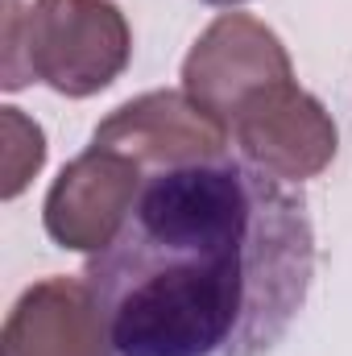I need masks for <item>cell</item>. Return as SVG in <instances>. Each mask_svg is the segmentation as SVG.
I'll use <instances>...</instances> for the list:
<instances>
[{
    "instance_id": "obj_6",
    "label": "cell",
    "mask_w": 352,
    "mask_h": 356,
    "mask_svg": "<svg viewBox=\"0 0 352 356\" xmlns=\"http://www.w3.org/2000/svg\"><path fill=\"white\" fill-rule=\"evenodd\" d=\"M232 137L253 166L269 170L282 182L319 178L336 162V149H340L332 112L294 79L257 95L232 120Z\"/></svg>"
},
{
    "instance_id": "obj_8",
    "label": "cell",
    "mask_w": 352,
    "mask_h": 356,
    "mask_svg": "<svg viewBox=\"0 0 352 356\" xmlns=\"http://www.w3.org/2000/svg\"><path fill=\"white\" fill-rule=\"evenodd\" d=\"M0 141H4V154H0V195L4 199H17L33 175L46 166V133L21 112V108H0Z\"/></svg>"
},
{
    "instance_id": "obj_4",
    "label": "cell",
    "mask_w": 352,
    "mask_h": 356,
    "mask_svg": "<svg viewBox=\"0 0 352 356\" xmlns=\"http://www.w3.org/2000/svg\"><path fill=\"white\" fill-rule=\"evenodd\" d=\"M232 129L216 120L207 108H199L186 91H145L120 108H112L95 133L91 145L116 149L133 158L141 170H178L216 162L228 154Z\"/></svg>"
},
{
    "instance_id": "obj_2",
    "label": "cell",
    "mask_w": 352,
    "mask_h": 356,
    "mask_svg": "<svg viewBox=\"0 0 352 356\" xmlns=\"http://www.w3.org/2000/svg\"><path fill=\"white\" fill-rule=\"evenodd\" d=\"M133 58V33L112 0H0V88L46 83L67 99L112 88Z\"/></svg>"
},
{
    "instance_id": "obj_9",
    "label": "cell",
    "mask_w": 352,
    "mask_h": 356,
    "mask_svg": "<svg viewBox=\"0 0 352 356\" xmlns=\"http://www.w3.org/2000/svg\"><path fill=\"white\" fill-rule=\"evenodd\" d=\"M203 4H220V8H232V4H245V0H203Z\"/></svg>"
},
{
    "instance_id": "obj_7",
    "label": "cell",
    "mask_w": 352,
    "mask_h": 356,
    "mask_svg": "<svg viewBox=\"0 0 352 356\" xmlns=\"http://www.w3.org/2000/svg\"><path fill=\"white\" fill-rule=\"evenodd\" d=\"M0 356H112L88 277H42L8 311Z\"/></svg>"
},
{
    "instance_id": "obj_5",
    "label": "cell",
    "mask_w": 352,
    "mask_h": 356,
    "mask_svg": "<svg viewBox=\"0 0 352 356\" xmlns=\"http://www.w3.org/2000/svg\"><path fill=\"white\" fill-rule=\"evenodd\" d=\"M145 186V170L104 145H88L75 162H67L42 207L46 236L71 253H99L125 228L137 195Z\"/></svg>"
},
{
    "instance_id": "obj_1",
    "label": "cell",
    "mask_w": 352,
    "mask_h": 356,
    "mask_svg": "<svg viewBox=\"0 0 352 356\" xmlns=\"http://www.w3.org/2000/svg\"><path fill=\"white\" fill-rule=\"evenodd\" d=\"M83 277L112 356H269L307 307L315 224L303 191L224 154L145 178Z\"/></svg>"
},
{
    "instance_id": "obj_3",
    "label": "cell",
    "mask_w": 352,
    "mask_h": 356,
    "mask_svg": "<svg viewBox=\"0 0 352 356\" xmlns=\"http://www.w3.org/2000/svg\"><path fill=\"white\" fill-rule=\"evenodd\" d=\"M290 79L294 63L282 38L253 13H220L182 58V91L228 129L257 95Z\"/></svg>"
}]
</instances>
